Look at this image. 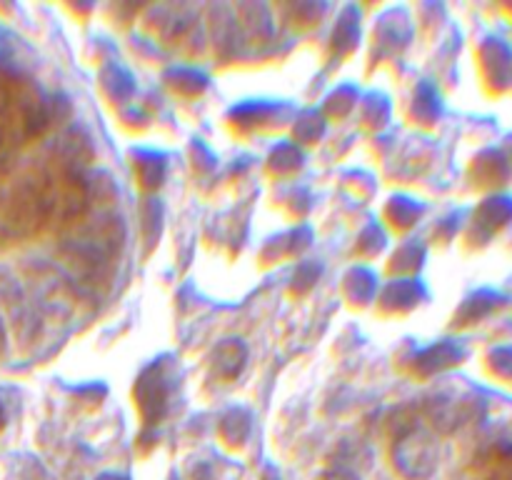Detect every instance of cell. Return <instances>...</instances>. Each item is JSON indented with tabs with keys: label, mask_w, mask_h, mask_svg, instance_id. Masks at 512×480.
<instances>
[{
	"label": "cell",
	"mask_w": 512,
	"mask_h": 480,
	"mask_svg": "<svg viewBox=\"0 0 512 480\" xmlns=\"http://www.w3.org/2000/svg\"><path fill=\"white\" fill-rule=\"evenodd\" d=\"M0 340H3V335H0Z\"/></svg>",
	"instance_id": "cell-1"
}]
</instances>
